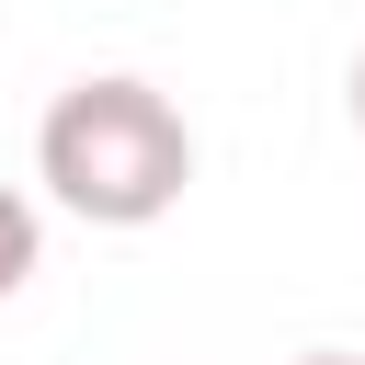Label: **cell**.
<instances>
[{
    "mask_svg": "<svg viewBox=\"0 0 365 365\" xmlns=\"http://www.w3.org/2000/svg\"><path fill=\"white\" fill-rule=\"evenodd\" d=\"M297 365H365V354H297Z\"/></svg>",
    "mask_w": 365,
    "mask_h": 365,
    "instance_id": "obj_3",
    "label": "cell"
},
{
    "mask_svg": "<svg viewBox=\"0 0 365 365\" xmlns=\"http://www.w3.org/2000/svg\"><path fill=\"white\" fill-rule=\"evenodd\" d=\"M354 125H365V57H354Z\"/></svg>",
    "mask_w": 365,
    "mask_h": 365,
    "instance_id": "obj_4",
    "label": "cell"
},
{
    "mask_svg": "<svg viewBox=\"0 0 365 365\" xmlns=\"http://www.w3.org/2000/svg\"><path fill=\"white\" fill-rule=\"evenodd\" d=\"M34 262H46V217H34V194H11V182H0V297H23V285H34Z\"/></svg>",
    "mask_w": 365,
    "mask_h": 365,
    "instance_id": "obj_2",
    "label": "cell"
},
{
    "mask_svg": "<svg viewBox=\"0 0 365 365\" xmlns=\"http://www.w3.org/2000/svg\"><path fill=\"white\" fill-rule=\"evenodd\" d=\"M34 182L80 217V228H160L182 194H194V125L160 80L137 68H103V80H68L34 125Z\"/></svg>",
    "mask_w": 365,
    "mask_h": 365,
    "instance_id": "obj_1",
    "label": "cell"
}]
</instances>
